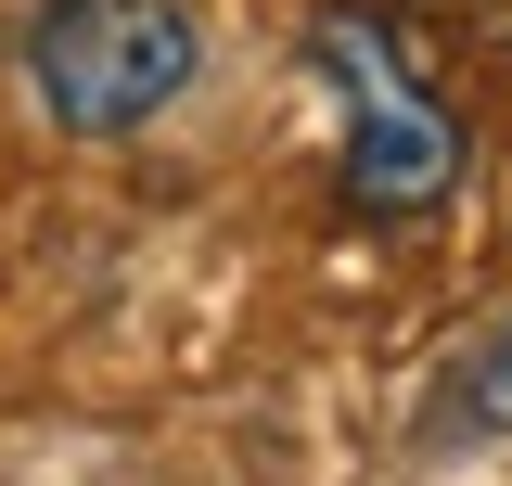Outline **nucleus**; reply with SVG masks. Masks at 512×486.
<instances>
[{
	"instance_id": "obj_1",
	"label": "nucleus",
	"mask_w": 512,
	"mask_h": 486,
	"mask_svg": "<svg viewBox=\"0 0 512 486\" xmlns=\"http://www.w3.org/2000/svg\"><path fill=\"white\" fill-rule=\"evenodd\" d=\"M308 64H320V90L346 103V192L372 218H423L461 180V116H448V90L423 77V52L384 13H359V0H320Z\"/></svg>"
},
{
	"instance_id": "obj_2",
	"label": "nucleus",
	"mask_w": 512,
	"mask_h": 486,
	"mask_svg": "<svg viewBox=\"0 0 512 486\" xmlns=\"http://www.w3.org/2000/svg\"><path fill=\"white\" fill-rule=\"evenodd\" d=\"M192 64H205V39H192L180 0H52V13L26 26V90H39L52 128H77V141L154 128L192 90Z\"/></svg>"
},
{
	"instance_id": "obj_3",
	"label": "nucleus",
	"mask_w": 512,
	"mask_h": 486,
	"mask_svg": "<svg viewBox=\"0 0 512 486\" xmlns=\"http://www.w3.org/2000/svg\"><path fill=\"white\" fill-rule=\"evenodd\" d=\"M461 410H474L487 435H512V320L474 346V359H461Z\"/></svg>"
}]
</instances>
